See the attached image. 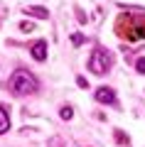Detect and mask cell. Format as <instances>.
I'll return each mask as SVG.
<instances>
[{
    "label": "cell",
    "mask_w": 145,
    "mask_h": 147,
    "mask_svg": "<svg viewBox=\"0 0 145 147\" xmlns=\"http://www.w3.org/2000/svg\"><path fill=\"white\" fill-rule=\"evenodd\" d=\"M118 34L128 42H135V39H145V17L135 20L130 15H120L118 17V25H116Z\"/></svg>",
    "instance_id": "6da1fadb"
},
{
    "label": "cell",
    "mask_w": 145,
    "mask_h": 147,
    "mask_svg": "<svg viewBox=\"0 0 145 147\" xmlns=\"http://www.w3.org/2000/svg\"><path fill=\"white\" fill-rule=\"evenodd\" d=\"M10 88L15 96H30L37 91V79L27 71H15L10 79Z\"/></svg>",
    "instance_id": "7a4b0ae2"
},
{
    "label": "cell",
    "mask_w": 145,
    "mask_h": 147,
    "mask_svg": "<svg viewBox=\"0 0 145 147\" xmlns=\"http://www.w3.org/2000/svg\"><path fill=\"white\" fill-rule=\"evenodd\" d=\"M108 64H111V59H108V54H106L103 49H96V52H91V59H88V69H91L96 76H101V74L108 71Z\"/></svg>",
    "instance_id": "3957f363"
},
{
    "label": "cell",
    "mask_w": 145,
    "mask_h": 147,
    "mask_svg": "<svg viewBox=\"0 0 145 147\" xmlns=\"http://www.w3.org/2000/svg\"><path fill=\"white\" fill-rule=\"evenodd\" d=\"M96 100L99 103H116V93H113V88H108V86H101V88H96Z\"/></svg>",
    "instance_id": "277c9868"
},
{
    "label": "cell",
    "mask_w": 145,
    "mask_h": 147,
    "mask_svg": "<svg viewBox=\"0 0 145 147\" xmlns=\"http://www.w3.org/2000/svg\"><path fill=\"white\" fill-rule=\"evenodd\" d=\"M30 52H32V59H37V61H44V59H47V42H44V39L35 42Z\"/></svg>",
    "instance_id": "5b68a950"
},
{
    "label": "cell",
    "mask_w": 145,
    "mask_h": 147,
    "mask_svg": "<svg viewBox=\"0 0 145 147\" xmlns=\"http://www.w3.org/2000/svg\"><path fill=\"white\" fill-rule=\"evenodd\" d=\"M7 127H10V118H7V110L0 105V135H5Z\"/></svg>",
    "instance_id": "8992f818"
},
{
    "label": "cell",
    "mask_w": 145,
    "mask_h": 147,
    "mask_svg": "<svg viewBox=\"0 0 145 147\" xmlns=\"http://www.w3.org/2000/svg\"><path fill=\"white\" fill-rule=\"evenodd\" d=\"M25 12H27V15H32V17H39V20H47V15H49L44 7H27Z\"/></svg>",
    "instance_id": "52a82bcc"
},
{
    "label": "cell",
    "mask_w": 145,
    "mask_h": 147,
    "mask_svg": "<svg viewBox=\"0 0 145 147\" xmlns=\"http://www.w3.org/2000/svg\"><path fill=\"white\" fill-rule=\"evenodd\" d=\"M71 115H74L71 108H69V105H64V108H62V118H64V120H71Z\"/></svg>",
    "instance_id": "ba28073f"
},
{
    "label": "cell",
    "mask_w": 145,
    "mask_h": 147,
    "mask_svg": "<svg viewBox=\"0 0 145 147\" xmlns=\"http://www.w3.org/2000/svg\"><path fill=\"white\" fill-rule=\"evenodd\" d=\"M20 30H22V32H32V30H35V25H32V22H22Z\"/></svg>",
    "instance_id": "9c48e42d"
},
{
    "label": "cell",
    "mask_w": 145,
    "mask_h": 147,
    "mask_svg": "<svg viewBox=\"0 0 145 147\" xmlns=\"http://www.w3.org/2000/svg\"><path fill=\"white\" fill-rule=\"evenodd\" d=\"M135 69H138L140 74H145V59H138V61H135Z\"/></svg>",
    "instance_id": "30bf717a"
},
{
    "label": "cell",
    "mask_w": 145,
    "mask_h": 147,
    "mask_svg": "<svg viewBox=\"0 0 145 147\" xmlns=\"http://www.w3.org/2000/svg\"><path fill=\"white\" fill-rule=\"evenodd\" d=\"M71 42H74V44H81V42H84V37H81V34H74V37H71Z\"/></svg>",
    "instance_id": "8fae6325"
},
{
    "label": "cell",
    "mask_w": 145,
    "mask_h": 147,
    "mask_svg": "<svg viewBox=\"0 0 145 147\" xmlns=\"http://www.w3.org/2000/svg\"><path fill=\"white\" fill-rule=\"evenodd\" d=\"M76 84L81 86V88H86V86H88V84H86V79H84V76H79V79H76Z\"/></svg>",
    "instance_id": "7c38bea8"
}]
</instances>
